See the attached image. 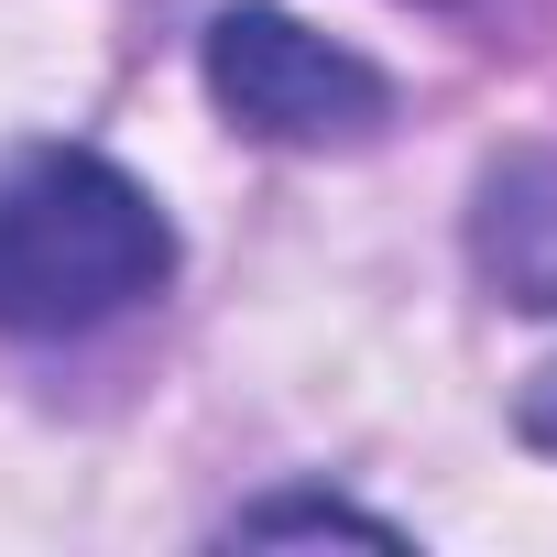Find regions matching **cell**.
Masks as SVG:
<instances>
[{
  "mask_svg": "<svg viewBox=\"0 0 557 557\" xmlns=\"http://www.w3.org/2000/svg\"><path fill=\"white\" fill-rule=\"evenodd\" d=\"M175 285V219L77 143L0 164V339H88Z\"/></svg>",
  "mask_w": 557,
  "mask_h": 557,
  "instance_id": "6da1fadb",
  "label": "cell"
},
{
  "mask_svg": "<svg viewBox=\"0 0 557 557\" xmlns=\"http://www.w3.org/2000/svg\"><path fill=\"white\" fill-rule=\"evenodd\" d=\"M208 99L251 132V143H296V153H339L372 143L394 121V77L350 45H329L318 23L273 12V0H230V12L197 34Z\"/></svg>",
  "mask_w": 557,
  "mask_h": 557,
  "instance_id": "7a4b0ae2",
  "label": "cell"
},
{
  "mask_svg": "<svg viewBox=\"0 0 557 557\" xmlns=\"http://www.w3.org/2000/svg\"><path fill=\"white\" fill-rule=\"evenodd\" d=\"M470 273L503 307L557 318V143H524L470 186Z\"/></svg>",
  "mask_w": 557,
  "mask_h": 557,
  "instance_id": "3957f363",
  "label": "cell"
},
{
  "mask_svg": "<svg viewBox=\"0 0 557 557\" xmlns=\"http://www.w3.org/2000/svg\"><path fill=\"white\" fill-rule=\"evenodd\" d=\"M296 535H350V546H405V524L339 503V492H262L219 524V546H296Z\"/></svg>",
  "mask_w": 557,
  "mask_h": 557,
  "instance_id": "277c9868",
  "label": "cell"
},
{
  "mask_svg": "<svg viewBox=\"0 0 557 557\" xmlns=\"http://www.w3.org/2000/svg\"><path fill=\"white\" fill-rule=\"evenodd\" d=\"M513 426H524V448H546V459H557V361H546V372L524 383V405H513Z\"/></svg>",
  "mask_w": 557,
  "mask_h": 557,
  "instance_id": "5b68a950",
  "label": "cell"
}]
</instances>
